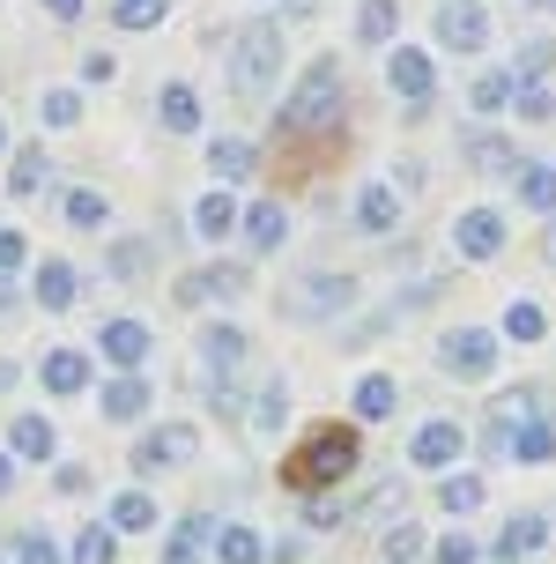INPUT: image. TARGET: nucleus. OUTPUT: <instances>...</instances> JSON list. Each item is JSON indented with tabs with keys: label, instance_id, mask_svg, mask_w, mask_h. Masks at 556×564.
<instances>
[{
	"label": "nucleus",
	"instance_id": "obj_37",
	"mask_svg": "<svg viewBox=\"0 0 556 564\" xmlns=\"http://www.w3.org/2000/svg\"><path fill=\"white\" fill-rule=\"evenodd\" d=\"M512 105H520V119H527V127H549V119H556V89L549 83H520V97H512Z\"/></svg>",
	"mask_w": 556,
	"mask_h": 564
},
{
	"label": "nucleus",
	"instance_id": "obj_38",
	"mask_svg": "<svg viewBox=\"0 0 556 564\" xmlns=\"http://www.w3.org/2000/svg\"><path fill=\"white\" fill-rule=\"evenodd\" d=\"M438 506L445 512H475L482 506V476H438Z\"/></svg>",
	"mask_w": 556,
	"mask_h": 564
},
{
	"label": "nucleus",
	"instance_id": "obj_1",
	"mask_svg": "<svg viewBox=\"0 0 556 564\" xmlns=\"http://www.w3.org/2000/svg\"><path fill=\"white\" fill-rule=\"evenodd\" d=\"M357 468H363V438L349 423H319L305 446L282 460V482H290L297 498H327V490H341Z\"/></svg>",
	"mask_w": 556,
	"mask_h": 564
},
{
	"label": "nucleus",
	"instance_id": "obj_48",
	"mask_svg": "<svg viewBox=\"0 0 556 564\" xmlns=\"http://www.w3.org/2000/svg\"><path fill=\"white\" fill-rule=\"evenodd\" d=\"M83 83H111V53H89L83 59Z\"/></svg>",
	"mask_w": 556,
	"mask_h": 564
},
{
	"label": "nucleus",
	"instance_id": "obj_45",
	"mask_svg": "<svg viewBox=\"0 0 556 564\" xmlns=\"http://www.w3.org/2000/svg\"><path fill=\"white\" fill-rule=\"evenodd\" d=\"M141 268H149V246L141 238H119L111 246V275H141Z\"/></svg>",
	"mask_w": 556,
	"mask_h": 564
},
{
	"label": "nucleus",
	"instance_id": "obj_51",
	"mask_svg": "<svg viewBox=\"0 0 556 564\" xmlns=\"http://www.w3.org/2000/svg\"><path fill=\"white\" fill-rule=\"evenodd\" d=\"M542 260H549V268H556V216H549V238H542Z\"/></svg>",
	"mask_w": 556,
	"mask_h": 564
},
{
	"label": "nucleus",
	"instance_id": "obj_23",
	"mask_svg": "<svg viewBox=\"0 0 556 564\" xmlns=\"http://www.w3.org/2000/svg\"><path fill=\"white\" fill-rule=\"evenodd\" d=\"M512 460H527V468H542V460H556V423L534 416V423H512Z\"/></svg>",
	"mask_w": 556,
	"mask_h": 564
},
{
	"label": "nucleus",
	"instance_id": "obj_16",
	"mask_svg": "<svg viewBox=\"0 0 556 564\" xmlns=\"http://www.w3.org/2000/svg\"><path fill=\"white\" fill-rule=\"evenodd\" d=\"M282 423H290V387H282V379H268V387L252 394V409H246V431L260 438V446H275Z\"/></svg>",
	"mask_w": 556,
	"mask_h": 564
},
{
	"label": "nucleus",
	"instance_id": "obj_20",
	"mask_svg": "<svg viewBox=\"0 0 556 564\" xmlns=\"http://www.w3.org/2000/svg\"><path fill=\"white\" fill-rule=\"evenodd\" d=\"M200 550H216V520H178L171 528V542H164V564H200Z\"/></svg>",
	"mask_w": 556,
	"mask_h": 564
},
{
	"label": "nucleus",
	"instance_id": "obj_4",
	"mask_svg": "<svg viewBox=\"0 0 556 564\" xmlns=\"http://www.w3.org/2000/svg\"><path fill=\"white\" fill-rule=\"evenodd\" d=\"M504 365V349L490 327H453V335L438 341V371L445 379H490V371Z\"/></svg>",
	"mask_w": 556,
	"mask_h": 564
},
{
	"label": "nucleus",
	"instance_id": "obj_5",
	"mask_svg": "<svg viewBox=\"0 0 556 564\" xmlns=\"http://www.w3.org/2000/svg\"><path fill=\"white\" fill-rule=\"evenodd\" d=\"M349 305H357V275H305L282 297V319L312 327V319H334V312H349Z\"/></svg>",
	"mask_w": 556,
	"mask_h": 564
},
{
	"label": "nucleus",
	"instance_id": "obj_11",
	"mask_svg": "<svg viewBox=\"0 0 556 564\" xmlns=\"http://www.w3.org/2000/svg\"><path fill=\"white\" fill-rule=\"evenodd\" d=\"M460 453H468V431H460L453 416H430V423L416 431L408 460H416V468H460Z\"/></svg>",
	"mask_w": 556,
	"mask_h": 564
},
{
	"label": "nucleus",
	"instance_id": "obj_42",
	"mask_svg": "<svg viewBox=\"0 0 556 564\" xmlns=\"http://www.w3.org/2000/svg\"><path fill=\"white\" fill-rule=\"evenodd\" d=\"M119 557V542L105 535V528H83V535H75V564H111Z\"/></svg>",
	"mask_w": 556,
	"mask_h": 564
},
{
	"label": "nucleus",
	"instance_id": "obj_31",
	"mask_svg": "<svg viewBox=\"0 0 556 564\" xmlns=\"http://www.w3.org/2000/svg\"><path fill=\"white\" fill-rule=\"evenodd\" d=\"M8 446L23 453V460H53V423H45V416H15Z\"/></svg>",
	"mask_w": 556,
	"mask_h": 564
},
{
	"label": "nucleus",
	"instance_id": "obj_33",
	"mask_svg": "<svg viewBox=\"0 0 556 564\" xmlns=\"http://www.w3.org/2000/svg\"><path fill=\"white\" fill-rule=\"evenodd\" d=\"M549 335V319H542V305H527V297H512L504 305V341H542Z\"/></svg>",
	"mask_w": 556,
	"mask_h": 564
},
{
	"label": "nucleus",
	"instance_id": "obj_39",
	"mask_svg": "<svg viewBox=\"0 0 556 564\" xmlns=\"http://www.w3.org/2000/svg\"><path fill=\"white\" fill-rule=\"evenodd\" d=\"M549 59H556L549 37H527V45H520V59H512V83H542V75H549Z\"/></svg>",
	"mask_w": 556,
	"mask_h": 564
},
{
	"label": "nucleus",
	"instance_id": "obj_41",
	"mask_svg": "<svg viewBox=\"0 0 556 564\" xmlns=\"http://www.w3.org/2000/svg\"><path fill=\"white\" fill-rule=\"evenodd\" d=\"M15 564H59V542L45 535V528H23V535H15Z\"/></svg>",
	"mask_w": 556,
	"mask_h": 564
},
{
	"label": "nucleus",
	"instance_id": "obj_32",
	"mask_svg": "<svg viewBox=\"0 0 556 564\" xmlns=\"http://www.w3.org/2000/svg\"><path fill=\"white\" fill-rule=\"evenodd\" d=\"M379 550H386V564H416L423 550H430V542H423V528H416V520H393L386 535H379Z\"/></svg>",
	"mask_w": 556,
	"mask_h": 564
},
{
	"label": "nucleus",
	"instance_id": "obj_49",
	"mask_svg": "<svg viewBox=\"0 0 556 564\" xmlns=\"http://www.w3.org/2000/svg\"><path fill=\"white\" fill-rule=\"evenodd\" d=\"M45 8H53V23H75L83 15V0H45Z\"/></svg>",
	"mask_w": 556,
	"mask_h": 564
},
{
	"label": "nucleus",
	"instance_id": "obj_52",
	"mask_svg": "<svg viewBox=\"0 0 556 564\" xmlns=\"http://www.w3.org/2000/svg\"><path fill=\"white\" fill-rule=\"evenodd\" d=\"M0 319H15V297H8V282H0Z\"/></svg>",
	"mask_w": 556,
	"mask_h": 564
},
{
	"label": "nucleus",
	"instance_id": "obj_13",
	"mask_svg": "<svg viewBox=\"0 0 556 564\" xmlns=\"http://www.w3.org/2000/svg\"><path fill=\"white\" fill-rule=\"evenodd\" d=\"M208 297H246V268L238 260H216V268H194V275L178 282V305H208Z\"/></svg>",
	"mask_w": 556,
	"mask_h": 564
},
{
	"label": "nucleus",
	"instance_id": "obj_19",
	"mask_svg": "<svg viewBox=\"0 0 556 564\" xmlns=\"http://www.w3.org/2000/svg\"><path fill=\"white\" fill-rule=\"evenodd\" d=\"M238 224H246V208L230 200V186H216V194H200V208H194V238H230Z\"/></svg>",
	"mask_w": 556,
	"mask_h": 564
},
{
	"label": "nucleus",
	"instance_id": "obj_10",
	"mask_svg": "<svg viewBox=\"0 0 556 564\" xmlns=\"http://www.w3.org/2000/svg\"><path fill=\"white\" fill-rule=\"evenodd\" d=\"M549 535H556V528H549V512H512L490 557H498V564H527V557H542V550H549Z\"/></svg>",
	"mask_w": 556,
	"mask_h": 564
},
{
	"label": "nucleus",
	"instance_id": "obj_2",
	"mask_svg": "<svg viewBox=\"0 0 556 564\" xmlns=\"http://www.w3.org/2000/svg\"><path fill=\"white\" fill-rule=\"evenodd\" d=\"M341 97H349V83H341V59L319 53V59L305 67V75H297V89L282 97L275 127H282L290 141H297V134H327L334 119H341Z\"/></svg>",
	"mask_w": 556,
	"mask_h": 564
},
{
	"label": "nucleus",
	"instance_id": "obj_14",
	"mask_svg": "<svg viewBox=\"0 0 556 564\" xmlns=\"http://www.w3.org/2000/svg\"><path fill=\"white\" fill-rule=\"evenodd\" d=\"M97 349H105V365L134 371V365H149V327H141V319H105Z\"/></svg>",
	"mask_w": 556,
	"mask_h": 564
},
{
	"label": "nucleus",
	"instance_id": "obj_21",
	"mask_svg": "<svg viewBox=\"0 0 556 564\" xmlns=\"http://www.w3.org/2000/svg\"><path fill=\"white\" fill-rule=\"evenodd\" d=\"M512 186H520V208L556 216V164H520V171H512Z\"/></svg>",
	"mask_w": 556,
	"mask_h": 564
},
{
	"label": "nucleus",
	"instance_id": "obj_17",
	"mask_svg": "<svg viewBox=\"0 0 556 564\" xmlns=\"http://www.w3.org/2000/svg\"><path fill=\"white\" fill-rule=\"evenodd\" d=\"M349 409H357L363 423H386L393 409H401V379H393V371H363L357 394H349Z\"/></svg>",
	"mask_w": 556,
	"mask_h": 564
},
{
	"label": "nucleus",
	"instance_id": "obj_12",
	"mask_svg": "<svg viewBox=\"0 0 556 564\" xmlns=\"http://www.w3.org/2000/svg\"><path fill=\"white\" fill-rule=\"evenodd\" d=\"M357 230L363 238H393V230H401V186H393V178H371L357 194Z\"/></svg>",
	"mask_w": 556,
	"mask_h": 564
},
{
	"label": "nucleus",
	"instance_id": "obj_50",
	"mask_svg": "<svg viewBox=\"0 0 556 564\" xmlns=\"http://www.w3.org/2000/svg\"><path fill=\"white\" fill-rule=\"evenodd\" d=\"M8 482H15V460H8V453H0V498H8Z\"/></svg>",
	"mask_w": 556,
	"mask_h": 564
},
{
	"label": "nucleus",
	"instance_id": "obj_28",
	"mask_svg": "<svg viewBox=\"0 0 556 564\" xmlns=\"http://www.w3.org/2000/svg\"><path fill=\"white\" fill-rule=\"evenodd\" d=\"M141 409H149V387H141L134 371H127V379H111V387H105V416H111V423H134Z\"/></svg>",
	"mask_w": 556,
	"mask_h": 564
},
{
	"label": "nucleus",
	"instance_id": "obj_24",
	"mask_svg": "<svg viewBox=\"0 0 556 564\" xmlns=\"http://www.w3.org/2000/svg\"><path fill=\"white\" fill-rule=\"evenodd\" d=\"M30 282H37V305H45V312L75 305V268H67V260H37V275H30Z\"/></svg>",
	"mask_w": 556,
	"mask_h": 564
},
{
	"label": "nucleus",
	"instance_id": "obj_40",
	"mask_svg": "<svg viewBox=\"0 0 556 564\" xmlns=\"http://www.w3.org/2000/svg\"><path fill=\"white\" fill-rule=\"evenodd\" d=\"M512 97H520V83H512V75H482V83H475V112H490V119H498L504 105H512Z\"/></svg>",
	"mask_w": 556,
	"mask_h": 564
},
{
	"label": "nucleus",
	"instance_id": "obj_30",
	"mask_svg": "<svg viewBox=\"0 0 556 564\" xmlns=\"http://www.w3.org/2000/svg\"><path fill=\"white\" fill-rule=\"evenodd\" d=\"M216 564H268V542L252 528H222L216 535Z\"/></svg>",
	"mask_w": 556,
	"mask_h": 564
},
{
	"label": "nucleus",
	"instance_id": "obj_22",
	"mask_svg": "<svg viewBox=\"0 0 556 564\" xmlns=\"http://www.w3.org/2000/svg\"><path fill=\"white\" fill-rule=\"evenodd\" d=\"M208 171H216V186H238V178H252V141H238V134L208 141Z\"/></svg>",
	"mask_w": 556,
	"mask_h": 564
},
{
	"label": "nucleus",
	"instance_id": "obj_29",
	"mask_svg": "<svg viewBox=\"0 0 556 564\" xmlns=\"http://www.w3.org/2000/svg\"><path fill=\"white\" fill-rule=\"evenodd\" d=\"M460 156H468L475 171H520V156L504 149V134H468V141H460Z\"/></svg>",
	"mask_w": 556,
	"mask_h": 564
},
{
	"label": "nucleus",
	"instance_id": "obj_44",
	"mask_svg": "<svg viewBox=\"0 0 556 564\" xmlns=\"http://www.w3.org/2000/svg\"><path fill=\"white\" fill-rule=\"evenodd\" d=\"M83 119V97L75 89H45V127H75Z\"/></svg>",
	"mask_w": 556,
	"mask_h": 564
},
{
	"label": "nucleus",
	"instance_id": "obj_15",
	"mask_svg": "<svg viewBox=\"0 0 556 564\" xmlns=\"http://www.w3.org/2000/svg\"><path fill=\"white\" fill-rule=\"evenodd\" d=\"M246 349H252V341L238 335V327H208V335H200V371H208V379H222V387H230V371L246 365Z\"/></svg>",
	"mask_w": 556,
	"mask_h": 564
},
{
	"label": "nucleus",
	"instance_id": "obj_9",
	"mask_svg": "<svg viewBox=\"0 0 556 564\" xmlns=\"http://www.w3.org/2000/svg\"><path fill=\"white\" fill-rule=\"evenodd\" d=\"M438 45H445V53H482V45H490V15H482V0H445V8H438Z\"/></svg>",
	"mask_w": 556,
	"mask_h": 564
},
{
	"label": "nucleus",
	"instance_id": "obj_34",
	"mask_svg": "<svg viewBox=\"0 0 556 564\" xmlns=\"http://www.w3.org/2000/svg\"><path fill=\"white\" fill-rule=\"evenodd\" d=\"M171 15V0H111V23L119 30H156Z\"/></svg>",
	"mask_w": 556,
	"mask_h": 564
},
{
	"label": "nucleus",
	"instance_id": "obj_8",
	"mask_svg": "<svg viewBox=\"0 0 556 564\" xmlns=\"http://www.w3.org/2000/svg\"><path fill=\"white\" fill-rule=\"evenodd\" d=\"M386 89L393 97H408V105H430V89H438V67H430V53H416V45H393L386 53Z\"/></svg>",
	"mask_w": 556,
	"mask_h": 564
},
{
	"label": "nucleus",
	"instance_id": "obj_35",
	"mask_svg": "<svg viewBox=\"0 0 556 564\" xmlns=\"http://www.w3.org/2000/svg\"><path fill=\"white\" fill-rule=\"evenodd\" d=\"M393 15H401L393 0H363V8H357V37H363V45H386V37H393Z\"/></svg>",
	"mask_w": 556,
	"mask_h": 564
},
{
	"label": "nucleus",
	"instance_id": "obj_7",
	"mask_svg": "<svg viewBox=\"0 0 556 564\" xmlns=\"http://www.w3.org/2000/svg\"><path fill=\"white\" fill-rule=\"evenodd\" d=\"M453 253L460 260H498L504 253V216L498 208H460V216H453Z\"/></svg>",
	"mask_w": 556,
	"mask_h": 564
},
{
	"label": "nucleus",
	"instance_id": "obj_46",
	"mask_svg": "<svg viewBox=\"0 0 556 564\" xmlns=\"http://www.w3.org/2000/svg\"><path fill=\"white\" fill-rule=\"evenodd\" d=\"M430 557H438V564H482V550H475V535H445Z\"/></svg>",
	"mask_w": 556,
	"mask_h": 564
},
{
	"label": "nucleus",
	"instance_id": "obj_26",
	"mask_svg": "<svg viewBox=\"0 0 556 564\" xmlns=\"http://www.w3.org/2000/svg\"><path fill=\"white\" fill-rule=\"evenodd\" d=\"M105 520L119 528V535H149V528H156V506H149V490H119Z\"/></svg>",
	"mask_w": 556,
	"mask_h": 564
},
{
	"label": "nucleus",
	"instance_id": "obj_3",
	"mask_svg": "<svg viewBox=\"0 0 556 564\" xmlns=\"http://www.w3.org/2000/svg\"><path fill=\"white\" fill-rule=\"evenodd\" d=\"M282 67V23H246L238 37H230V89L238 97H268V83H275Z\"/></svg>",
	"mask_w": 556,
	"mask_h": 564
},
{
	"label": "nucleus",
	"instance_id": "obj_36",
	"mask_svg": "<svg viewBox=\"0 0 556 564\" xmlns=\"http://www.w3.org/2000/svg\"><path fill=\"white\" fill-rule=\"evenodd\" d=\"M45 178H53V164H45V149H15V171H8V186H15V194H37Z\"/></svg>",
	"mask_w": 556,
	"mask_h": 564
},
{
	"label": "nucleus",
	"instance_id": "obj_18",
	"mask_svg": "<svg viewBox=\"0 0 556 564\" xmlns=\"http://www.w3.org/2000/svg\"><path fill=\"white\" fill-rule=\"evenodd\" d=\"M238 230H246V246H252V253H275L282 238H290V216H282V200H252Z\"/></svg>",
	"mask_w": 556,
	"mask_h": 564
},
{
	"label": "nucleus",
	"instance_id": "obj_53",
	"mask_svg": "<svg viewBox=\"0 0 556 564\" xmlns=\"http://www.w3.org/2000/svg\"><path fill=\"white\" fill-rule=\"evenodd\" d=\"M0 149H8V127H0Z\"/></svg>",
	"mask_w": 556,
	"mask_h": 564
},
{
	"label": "nucleus",
	"instance_id": "obj_6",
	"mask_svg": "<svg viewBox=\"0 0 556 564\" xmlns=\"http://www.w3.org/2000/svg\"><path fill=\"white\" fill-rule=\"evenodd\" d=\"M194 460H200V431L194 423H164V431H141L134 476H171V468H194Z\"/></svg>",
	"mask_w": 556,
	"mask_h": 564
},
{
	"label": "nucleus",
	"instance_id": "obj_43",
	"mask_svg": "<svg viewBox=\"0 0 556 564\" xmlns=\"http://www.w3.org/2000/svg\"><path fill=\"white\" fill-rule=\"evenodd\" d=\"M67 224L97 230V224H105V194H89V186H83V194H67Z\"/></svg>",
	"mask_w": 556,
	"mask_h": 564
},
{
	"label": "nucleus",
	"instance_id": "obj_25",
	"mask_svg": "<svg viewBox=\"0 0 556 564\" xmlns=\"http://www.w3.org/2000/svg\"><path fill=\"white\" fill-rule=\"evenodd\" d=\"M89 387V357L83 349H53L45 357V394H83Z\"/></svg>",
	"mask_w": 556,
	"mask_h": 564
},
{
	"label": "nucleus",
	"instance_id": "obj_27",
	"mask_svg": "<svg viewBox=\"0 0 556 564\" xmlns=\"http://www.w3.org/2000/svg\"><path fill=\"white\" fill-rule=\"evenodd\" d=\"M156 112H164V127H171V134H194V127H200V97H194L186 83H171L164 97H156Z\"/></svg>",
	"mask_w": 556,
	"mask_h": 564
},
{
	"label": "nucleus",
	"instance_id": "obj_47",
	"mask_svg": "<svg viewBox=\"0 0 556 564\" xmlns=\"http://www.w3.org/2000/svg\"><path fill=\"white\" fill-rule=\"evenodd\" d=\"M23 268V230H0V275Z\"/></svg>",
	"mask_w": 556,
	"mask_h": 564
},
{
	"label": "nucleus",
	"instance_id": "obj_54",
	"mask_svg": "<svg viewBox=\"0 0 556 564\" xmlns=\"http://www.w3.org/2000/svg\"><path fill=\"white\" fill-rule=\"evenodd\" d=\"M542 8H556V0H542Z\"/></svg>",
	"mask_w": 556,
	"mask_h": 564
}]
</instances>
